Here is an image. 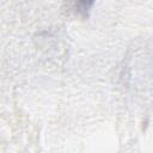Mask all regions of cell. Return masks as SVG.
<instances>
[{
	"mask_svg": "<svg viewBox=\"0 0 153 153\" xmlns=\"http://www.w3.org/2000/svg\"><path fill=\"white\" fill-rule=\"evenodd\" d=\"M96 0H76L75 5H76V10L79 13L81 14H87L88 11L91 10V7L93 6Z\"/></svg>",
	"mask_w": 153,
	"mask_h": 153,
	"instance_id": "1",
	"label": "cell"
}]
</instances>
